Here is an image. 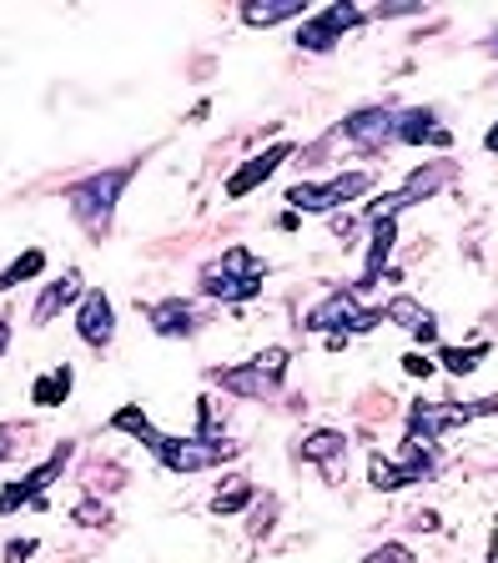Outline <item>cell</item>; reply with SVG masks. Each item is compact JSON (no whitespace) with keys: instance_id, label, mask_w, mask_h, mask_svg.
<instances>
[{"instance_id":"6da1fadb","label":"cell","mask_w":498,"mask_h":563,"mask_svg":"<svg viewBox=\"0 0 498 563\" xmlns=\"http://www.w3.org/2000/svg\"><path fill=\"white\" fill-rule=\"evenodd\" d=\"M146 166V156H131L117 166H96V172L76 176L66 187V207H71L76 227L86 232V242H107L111 227H117V207L126 197V187L136 181V172Z\"/></svg>"},{"instance_id":"7a4b0ae2","label":"cell","mask_w":498,"mask_h":563,"mask_svg":"<svg viewBox=\"0 0 498 563\" xmlns=\"http://www.w3.org/2000/svg\"><path fill=\"white\" fill-rule=\"evenodd\" d=\"M373 191H378V172L353 166V172H332V176H322V181H292V187L283 191V201L297 217H337V211H347L353 201L373 197Z\"/></svg>"},{"instance_id":"3957f363","label":"cell","mask_w":498,"mask_h":563,"mask_svg":"<svg viewBox=\"0 0 498 563\" xmlns=\"http://www.w3.org/2000/svg\"><path fill=\"white\" fill-rule=\"evenodd\" d=\"M383 322H388V312H383V307H368L363 292L347 282V287H332L322 302H312L297 328L318 332V338H363V332H378Z\"/></svg>"},{"instance_id":"277c9868","label":"cell","mask_w":498,"mask_h":563,"mask_svg":"<svg viewBox=\"0 0 498 563\" xmlns=\"http://www.w3.org/2000/svg\"><path fill=\"white\" fill-rule=\"evenodd\" d=\"M146 453L162 463L166 473H207V468H222V463H232V457H242V443L237 438H202V433H162Z\"/></svg>"},{"instance_id":"5b68a950","label":"cell","mask_w":498,"mask_h":563,"mask_svg":"<svg viewBox=\"0 0 498 563\" xmlns=\"http://www.w3.org/2000/svg\"><path fill=\"white\" fill-rule=\"evenodd\" d=\"M373 15L357 5V0H332V5H322V11H312L308 21L292 31V46L308 51V56H332V51L343 46L347 35H357L363 25H368Z\"/></svg>"},{"instance_id":"8992f818","label":"cell","mask_w":498,"mask_h":563,"mask_svg":"<svg viewBox=\"0 0 498 563\" xmlns=\"http://www.w3.org/2000/svg\"><path fill=\"white\" fill-rule=\"evenodd\" d=\"M332 131H337V141H347L357 156H388L392 146H398V106H388V101L353 106Z\"/></svg>"},{"instance_id":"52a82bcc","label":"cell","mask_w":498,"mask_h":563,"mask_svg":"<svg viewBox=\"0 0 498 563\" xmlns=\"http://www.w3.org/2000/svg\"><path fill=\"white\" fill-rule=\"evenodd\" d=\"M71 457H76V443L66 438V443H56L46 457H41L36 468H25L15 483H5V488H0V518L21 514V508H46L51 483L66 478V463H71Z\"/></svg>"},{"instance_id":"ba28073f","label":"cell","mask_w":498,"mask_h":563,"mask_svg":"<svg viewBox=\"0 0 498 563\" xmlns=\"http://www.w3.org/2000/svg\"><path fill=\"white\" fill-rule=\"evenodd\" d=\"M302 152L297 141H273V146H262V152H252L247 162L237 166V172L226 176V201H242V197H252L257 187H267L277 172H283L292 156Z\"/></svg>"},{"instance_id":"9c48e42d","label":"cell","mask_w":498,"mask_h":563,"mask_svg":"<svg viewBox=\"0 0 498 563\" xmlns=\"http://www.w3.org/2000/svg\"><path fill=\"white\" fill-rule=\"evenodd\" d=\"M383 312H388L392 328H403L423 352H439V347H443V322H439V312H433V307H428L423 297H413V292H392L388 302H383Z\"/></svg>"},{"instance_id":"30bf717a","label":"cell","mask_w":498,"mask_h":563,"mask_svg":"<svg viewBox=\"0 0 498 563\" xmlns=\"http://www.w3.org/2000/svg\"><path fill=\"white\" fill-rule=\"evenodd\" d=\"M142 312H146V328L166 342H187L207 328V312L191 297H156V302H142Z\"/></svg>"},{"instance_id":"8fae6325","label":"cell","mask_w":498,"mask_h":563,"mask_svg":"<svg viewBox=\"0 0 498 563\" xmlns=\"http://www.w3.org/2000/svg\"><path fill=\"white\" fill-rule=\"evenodd\" d=\"M207 383L222 387L226 398L237 402H277V393L283 387L273 383V377L262 373L257 363H226V367H207Z\"/></svg>"},{"instance_id":"7c38bea8","label":"cell","mask_w":498,"mask_h":563,"mask_svg":"<svg viewBox=\"0 0 498 563\" xmlns=\"http://www.w3.org/2000/svg\"><path fill=\"white\" fill-rule=\"evenodd\" d=\"M86 292H91V287H86L81 267H66L60 277H51L46 287H41V297L31 302V328H51L60 312H76Z\"/></svg>"},{"instance_id":"4fadbf2b","label":"cell","mask_w":498,"mask_h":563,"mask_svg":"<svg viewBox=\"0 0 498 563\" xmlns=\"http://www.w3.org/2000/svg\"><path fill=\"white\" fill-rule=\"evenodd\" d=\"M71 328L91 352H107L111 342H117V307H111V297L101 292V287H91V292L81 297V307L71 312Z\"/></svg>"},{"instance_id":"5bb4252c","label":"cell","mask_w":498,"mask_h":563,"mask_svg":"<svg viewBox=\"0 0 498 563\" xmlns=\"http://www.w3.org/2000/svg\"><path fill=\"white\" fill-rule=\"evenodd\" d=\"M398 146H433L439 156H449L453 131L443 126L439 106H398Z\"/></svg>"},{"instance_id":"9a60e30c","label":"cell","mask_w":498,"mask_h":563,"mask_svg":"<svg viewBox=\"0 0 498 563\" xmlns=\"http://www.w3.org/2000/svg\"><path fill=\"white\" fill-rule=\"evenodd\" d=\"M347 453H353V438H347L343 428H308L302 443H297V457H302L308 468H318L322 478H337Z\"/></svg>"},{"instance_id":"2e32d148","label":"cell","mask_w":498,"mask_h":563,"mask_svg":"<svg viewBox=\"0 0 498 563\" xmlns=\"http://www.w3.org/2000/svg\"><path fill=\"white\" fill-rule=\"evenodd\" d=\"M453 176H458V162H453V156H433V162H418L413 172L398 181V197H403V207H423V201L443 197V187H449Z\"/></svg>"},{"instance_id":"e0dca14e","label":"cell","mask_w":498,"mask_h":563,"mask_svg":"<svg viewBox=\"0 0 498 563\" xmlns=\"http://www.w3.org/2000/svg\"><path fill=\"white\" fill-rule=\"evenodd\" d=\"M308 0H242L237 5V21L252 25V31H273V25H287V21H308Z\"/></svg>"},{"instance_id":"ac0fdd59","label":"cell","mask_w":498,"mask_h":563,"mask_svg":"<svg viewBox=\"0 0 498 563\" xmlns=\"http://www.w3.org/2000/svg\"><path fill=\"white\" fill-rule=\"evenodd\" d=\"M252 504H257V483H252L247 473H226L212 488V498H207V508H212L217 518H237V514H247Z\"/></svg>"},{"instance_id":"d6986e66","label":"cell","mask_w":498,"mask_h":563,"mask_svg":"<svg viewBox=\"0 0 498 563\" xmlns=\"http://www.w3.org/2000/svg\"><path fill=\"white\" fill-rule=\"evenodd\" d=\"M212 262H217L222 277H237V282H267L273 277V262L257 257L252 246H226V252H217Z\"/></svg>"},{"instance_id":"ffe728a7","label":"cell","mask_w":498,"mask_h":563,"mask_svg":"<svg viewBox=\"0 0 498 563\" xmlns=\"http://www.w3.org/2000/svg\"><path fill=\"white\" fill-rule=\"evenodd\" d=\"M488 352H494L488 342H468V347H463V342H443L433 357H439V373H449V377H474L478 367H484Z\"/></svg>"},{"instance_id":"44dd1931","label":"cell","mask_w":498,"mask_h":563,"mask_svg":"<svg viewBox=\"0 0 498 563\" xmlns=\"http://www.w3.org/2000/svg\"><path fill=\"white\" fill-rule=\"evenodd\" d=\"M71 387H76V367L56 363V367H46V373L31 383V402H36V408H60V402L71 398Z\"/></svg>"},{"instance_id":"7402d4cb","label":"cell","mask_w":498,"mask_h":563,"mask_svg":"<svg viewBox=\"0 0 498 563\" xmlns=\"http://www.w3.org/2000/svg\"><path fill=\"white\" fill-rule=\"evenodd\" d=\"M107 428H111V433H126V438H136V443H142V448H152L156 438H162V428H156V422L146 418V408H142V402H121V408L107 418Z\"/></svg>"},{"instance_id":"603a6c76","label":"cell","mask_w":498,"mask_h":563,"mask_svg":"<svg viewBox=\"0 0 498 563\" xmlns=\"http://www.w3.org/2000/svg\"><path fill=\"white\" fill-rule=\"evenodd\" d=\"M41 272H46V252H41V246H25V252H15V257L0 267V292H15L21 282H41Z\"/></svg>"},{"instance_id":"cb8c5ba5","label":"cell","mask_w":498,"mask_h":563,"mask_svg":"<svg viewBox=\"0 0 498 563\" xmlns=\"http://www.w3.org/2000/svg\"><path fill=\"white\" fill-rule=\"evenodd\" d=\"M71 523H81V528H111V523H117V514H111L107 498H81V504L71 508Z\"/></svg>"},{"instance_id":"d4e9b609","label":"cell","mask_w":498,"mask_h":563,"mask_svg":"<svg viewBox=\"0 0 498 563\" xmlns=\"http://www.w3.org/2000/svg\"><path fill=\"white\" fill-rule=\"evenodd\" d=\"M277 508H283L277 498H257V504L247 508V518H252V523H247V539H273V528H277Z\"/></svg>"},{"instance_id":"484cf974","label":"cell","mask_w":498,"mask_h":563,"mask_svg":"<svg viewBox=\"0 0 498 563\" xmlns=\"http://www.w3.org/2000/svg\"><path fill=\"white\" fill-rule=\"evenodd\" d=\"M252 363H257L262 373H267L277 387H283V383H287V367H292V352H287L283 342H273V347H262L257 357H252Z\"/></svg>"},{"instance_id":"4316f807","label":"cell","mask_w":498,"mask_h":563,"mask_svg":"<svg viewBox=\"0 0 498 563\" xmlns=\"http://www.w3.org/2000/svg\"><path fill=\"white\" fill-rule=\"evenodd\" d=\"M403 373L418 377V383H433V377H439V357H433V352H423V347H413L403 357Z\"/></svg>"},{"instance_id":"83f0119b","label":"cell","mask_w":498,"mask_h":563,"mask_svg":"<svg viewBox=\"0 0 498 563\" xmlns=\"http://www.w3.org/2000/svg\"><path fill=\"white\" fill-rule=\"evenodd\" d=\"M363 563H418V553L408 549V543L388 539V543H378L373 553H363Z\"/></svg>"},{"instance_id":"f1b7e54d","label":"cell","mask_w":498,"mask_h":563,"mask_svg":"<svg viewBox=\"0 0 498 563\" xmlns=\"http://www.w3.org/2000/svg\"><path fill=\"white\" fill-rule=\"evenodd\" d=\"M328 222H332V232H337V242H343V246H357L363 227H368L363 217H357V211H337V217H328Z\"/></svg>"},{"instance_id":"f546056e","label":"cell","mask_w":498,"mask_h":563,"mask_svg":"<svg viewBox=\"0 0 498 563\" xmlns=\"http://www.w3.org/2000/svg\"><path fill=\"white\" fill-rule=\"evenodd\" d=\"M428 11V5H423V0H392V5H388V0H383V5H373V21H403V15H423Z\"/></svg>"},{"instance_id":"4dcf8cb0","label":"cell","mask_w":498,"mask_h":563,"mask_svg":"<svg viewBox=\"0 0 498 563\" xmlns=\"http://www.w3.org/2000/svg\"><path fill=\"white\" fill-rule=\"evenodd\" d=\"M41 553V543L36 539H11L5 549H0V563H31Z\"/></svg>"},{"instance_id":"1f68e13d","label":"cell","mask_w":498,"mask_h":563,"mask_svg":"<svg viewBox=\"0 0 498 563\" xmlns=\"http://www.w3.org/2000/svg\"><path fill=\"white\" fill-rule=\"evenodd\" d=\"M408 528H413V533H443V514L439 508H413Z\"/></svg>"},{"instance_id":"d6a6232c","label":"cell","mask_w":498,"mask_h":563,"mask_svg":"<svg viewBox=\"0 0 498 563\" xmlns=\"http://www.w3.org/2000/svg\"><path fill=\"white\" fill-rule=\"evenodd\" d=\"M15 438H21V428H15V422H0V463L15 457Z\"/></svg>"},{"instance_id":"836d02e7","label":"cell","mask_w":498,"mask_h":563,"mask_svg":"<svg viewBox=\"0 0 498 563\" xmlns=\"http://www.w3.org/2000/svg\"><path fill=\"white\" fill-rule=\"evenodd\" d=\"M11 322H15L11 312H0V357L11 352V338H15V328H11Z\"/></svg>"},{"instance_id":"e575fe53","label":"cell","mask_w":498,"mask_h":563,"mask_svg":"<svg viewBox=\"0 0 498 563\" xmlns=\"http://www.w3.org/2000/svg\"><path fill=\"white\" fill-rule=\"evenodd\" d=\"M484 152H488V156H498V121L484 131Z\"/></svg>"},{"instance_id":"d590c367","label":"cell","mask_w":498,"mask_h":563,"mask_svg":"<svg viewBox=\"0 0 498 563\" xmlns=\"http://www.w3.org/2000/svg\"><path fill=\"white\" fill-rule=\"evenodd\" d=\"M297 222H302L297 211H283V217H277V227H283V232H297Z\"/></svg>"},{"instance_id":"8d00e7d4","label":"cell","mask_w":498,"mask_h":563,"mask_svg":"<svg viewBox=\"0 0 498 563\" xmlns=\"http://www.w3.org/2000/svg\"><path fill=\"white\" fill-rule=\"evenodd\" d=\"M484 563H498V533H488V559Z\"/></svg>"},{"instance_id":"74e56055","label":"cell","mask_w":498,"mask_h":563,"mask_svg":"<svg viewBox=\"0 0 498 563\" xmlns=\"http://www.w3.org/2000/svg\"><path fill=\"white\" fill-rule=\"evenodd\" d=\"M488 51H494V56H498V35H494V41H488Z\"/></svg>"}]
</instances>
